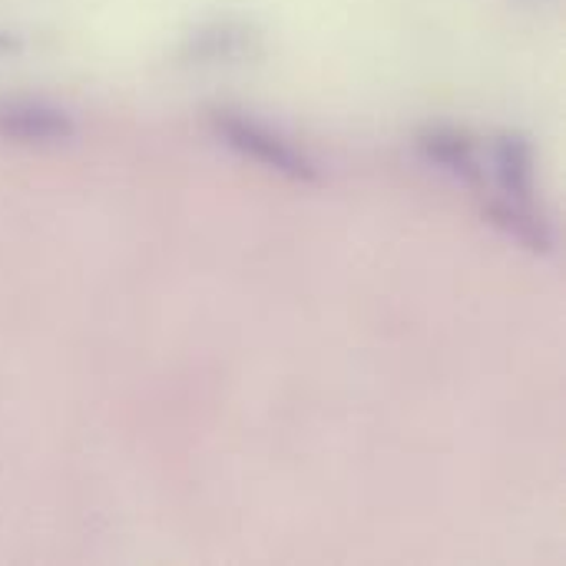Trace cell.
I'll return each mask as SVG.
<instances>
[{
  "label": "cell",
  "instance_id": "obj_5",
  "mask_svg": "<svg viewBox=\"0 0 566 566\" xmlns=\"http://www.w3.org/2000/svg\"><path fill=\"white\" fill-rule=\"evenodd\" d=\"M488 219L504 235H511L514 242H521L531 252H551V245H554L551 226L544 222V216L537 209L514 206V202H491L488 206Z\"/></svg>",
  "mask_w": 566,
  "mask_h": 566
},
{
  "label": "cell",
  "instance_id": "obj_4",
  "mask_svg": "<svg viewBox=\"0 0 566 566\" xmlns=\"http://www.w3.org/2000/svg\"><path fill=\"white\" fill-rule=\"evenodd\" d=\"M494 172L504 189V202L534 209V146L521 133H504L494 143Z\"/></svg>",
  "mask_w": 566,
  "mask_h": 566
},
{
  "label": "cell",
  "instance_id": "obj_2",
  "mask_svg": "<svg viewBox=\"0 0 566 566\" xmlns=\"http://www.w3.org/2000/svg\"><path fill=\"white\" fill-rule=\"evenodd\" d=\"M76 133L73 116L46 99H3L0 103V139L10 143H66Z\"/></svg>",
  "mask_w": 566,
  "mask_h": 566
},
{
  "label": "cell",
  "instance_id": "obj_6",
  "mask_svg": "<svg viewBox=\"0 0 566 566\" xmlns=\"http://www.w3.org/2000/svg\"><path fill=\"white\" fill-rule=\"evenodd\" d=\"M17 50H20V40H17L13 33H0V56L17 53Z\"/></svg>",
  "mask_w": 566,
  "mask_h": 566
},
{
  "label": "cell",
  "instance_id": "obj_1",
  "mask_svg": "<svg viewBox=\"0 0 566 566\" xmlns=\"http://www.w3.org/2000/svg\"><path fill=\"white\" fill-rule=\"evenodd\" d=\"M209 119H212L216 136L239 156H245L292 182H318L322 179L318 166L298 146H292L279 129H272L239 109H212Z\"/></svg>",
  "mask_w": 566,
  "mask_h": 566
},
{
  "label": "cell",
  "instance_id": "obj_3",
  "mask_svg": "<svg viewBox=\"0 0 566 566\" xmlns=\"http://www.w3.org/2000/svg\"><path fill=\"white\" fill-rule=\"evenodd\" d=\"M418 149L428 163L458 176L461 182H468V186L484 182V163H481L478 146L468 133L451 129V126H431L418 136Z\"/></svg>",
  "mask_w": 566,
  "mask_h": 566
}]
</instances>
